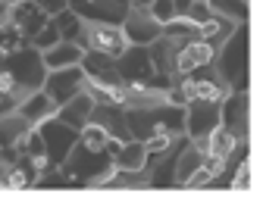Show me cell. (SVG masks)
I'll use <instances>...</instances> for the list:
<instances>
[{"label":"cell","instance_id":"cell-27","mask_svg":"<svg viewBox=\"0 0 263 203\" xmlns=\"http://www.w3.org/2000/svg\"><path fill=\"white\" fill-rule=\"evenodd\" d=\"M207 7L229 22H248V0H207Z\"/></svg>","mask_w":263,"mask_h":203},{"label":"cell","instance_id":"cell-16","mask_svg":"<svg viewBox=\"0 0 263 203\" xmlns=\"http://www.w3.org/2000/svg\"><path fill=\"white\" fill-rule=\"evenodd\" d=\"M82 69H85V78L97 82V85H107V88H116L122 85L119 72H116V56H107V53H94L88 50L82 56Z\"/></svg>","mask_w":263,"mask_h":203},{"label":"cell","instance_id":"cell-21","mask_svg":"<svg viewBox=\"0 0 263 203\" xmlns=\"http://www.w3.org/2000/svg\"><path fill=\"white\" fill-rule=\"evenodd\" d=\"M213 47L207 41H185V47L179 50V66H176V75L182 72H191L197 69V66H204V63H213Z\"/></svg>","mask_w":263,"mask_h":203},{"label":"cell","instance_id":"cell-2","mask_svg":"<svg viewBox=\"0 0 263 203\" xmlns=\"http://www.w3.org/2000/svg\"><path fill=\"white\" fill-rule=\"evenodd\" d=\"M60 169L66 175L79 178L82 188H101V181L110 178V172L116 166H113V153L110 150H91L82 141H76V147L69 150V156L63 159Z\"/></svg>","mask_w":263,"mask_h":203},{"label":"cell","instance_id":"cell-14","mask_svg":"<svg viewBox=\"0 0 263 203\" xmlns=\"http://www.w3.org/2000/svg\"><path fill=\"white\" fill-rule=\"evenodd\" d=\"M188 38H166L160 35L157 41L147 44V53H151V63H154V72L160 75H176V66H179V50L185 47Z\"/></svg>","mask_w":263,"mask_h":203},{"label":"cell","instance_id":"cell-29","mask_svg":"<svg viewBox=\"0 0 263 203\" xmlns=\"http://www.w3.org/2000/svg\"><path fill=\"white\" fill-rule=\"evenodd\" d=\"M163 35L166 38H188V41H201V25H194L185 16H176L163 25Z\"/></svg>","mask_w":263,"mask_h":203},{"label":"cell","instance_id":"cell-35","mask_svg":"<svg viewBox=\"0 0 263 203\" xmlns=\"http://www.w3.org/2000/svg\"><path fill=\"white\" fill-rule=\"evenodd\" d=\"M173 138L176 134H166V131H157V134H151V138L144 141V147H147V153H166L170 150V144H173Z\"/></svg>","mask_w":263,"mask_h":203},{"label":"cell","instance_id":"cell-4","mask_svg":"<svg viewBox=\"0 0 263 203\" xmlns=\"http://www.w3.org/2000/svg\"><path fill=\"white\" fill-rule=\"evenodd\" d=\"M116 72H119L122 82H141V85L160 88V91H170V88H173V78H170V75L154 72L147 44H128L125 53L116 56Z\"/></svg>","mask_w":263,"mask_h":203},{"label":"cell","instance_id":"cell-15","mask_svg":"<svg viewBox=\"0 0 263 203\" xmlns=\"http://www.w3.org/2000/svg\"><path fill=\"white\" fill-rule=\"evenodd\" d=\"M10 22H13V25L22 31V35L31 41V38H35L38 31L50 22V16L35 4V0H19V4L10 7Z\"/></svg>","mask_w":263,"mask_h":203},{"label":"cell","instance_id":"cell-39","mask_svg":"<svg viewBox=\"0 0 263 203\" xmlns=\"http://www.w3.org/2000/svg\"><path fill=\"white\" fill-rule=\"evenodd\" d=\"M194 4V0H173V10H176V16H188V7ZM173 16V19H176Z\"/></svg>","mask_w":263,"mask_h":203},{"label":"cell","instance_id":"cell-26","mask_svg":"<svg viewBox=\"0 0 263 203\" xmlns=\"http://www.w3.org/2000/svg\"><path fill=\"white\" fill-rule=\"evenodd\" d=\"M25 97H28V91H25L22 85H16L4 69H0V116H4V113H13Z\"/></svg>","mask_w":263,"mask_h":203},{"label":"cell","instance_id":"cell-11","mask_svg":"<svg viewBox=\"0 0 263 203\" xmlns=\"http://www.w3.org/2000/svg\"><path fill=\"white\" fill-rule=\"evenodd\" d=\"M219 125L235 141H248V91H229L219 100Z\"/></svg>","mask_w":263,"mask_h":203},{"label":"cell","instance_id":"cell-9","mask_svg":"<svg viewBox=\"0 0 263 203\" xmlns=\"http://www.w3.org/2000/svg\"><path fill=\"white\" fill-rule=\"evenodd\" d=\"M82 82H85V69L79 66H66V69H47V78L41 85V91L50 94V100L57 107L69 104L76 94H82Z\"/></svg>","mask_w":263,"mask_h":203},{"label":"cell","instance_id":"cell-13","mask_svg":"<svg viewBox=\"0 0 263 203\" xmlns=\"http://www.w3.org/2000/svg\"><path fill=\"white\" fill-rule=\"evenodd\" d=\"M88 122L101 125L110 138H116L119 144L132 141V131H128V119H125V107L122 104H94Z\"/></svg>","mask_w":263,"mask_h":203},{"label":"cell","instance_id":"cell-36","mask_svg":"<svg viewBox=\"0 0 263 203\" xmlns=\"http://www.w3.org/2000/svg\"><path fill=\"white\" fill-rule=\"evenodd\" d=\"M147 10H151V16H154L160 25H166V22L176 16V10H173V0H154V4H151Z\"/></svg>","mask_w":263,"mask_h":203},{"label":"cell","instance_id":"cell-6","mask_svg":"<svg viewBox=\"0 0 263 203\" xmlns=\"http://www.w3.org/2000/svg\"><path fill=\"white\" fill-rule=\"evenodd\" d=\"M173 78H179L185 104L188 100H222L229 94V85L219 78V72L213 69V63H204V66H197V69L173 75Z\"/></svg>","mask_w":263,"mask_h":203},{"label":"cell","instance_id":"cell-25","mask_svg":"<svg viewBox=\"0 0 263 203\" xmlns=\"http://www.w3.org/2000/svg\"><path fill=\"white\" fill-rule=\"evenodd\" d=\"M144 163H147V147H144V141H135V138L119 144V150L113 153L116 169H144Z\"/></svg>","mask_w":263,"mask_h":203},{"label":"cell","instance_id":"cell-40","mask_svg":"<svg viewBox=\"0 0 263 203\" xmlns=\"http://www.w3.org/2000/svg\"><path fill=\"white\" fill-rule=\"evenodd\" d=\"M128 4H132V7H151L154 0H128Z\"/></svg>","mask_w":263,"mask_h":203},{"label":"cell","instance_id":"cell-8","mask_svg":"<svg viewBox=\"0 0 263 203\" xmlns=\"http://www.w3.org/2000/svg\"><path fill=\"white\" fill-rule=\"evenodd\" d=\"M79 19L85 22H107V25H122L125 13H128V0H66Z\"/></svg>","mask_w":263,"mask_h":203},{"label":"cell","instance_id":"cell-18","mask_svg":"<svg viewBox=\"0 0 263 203\" xmlns=\"http://www.w3.org/2000/svg\"><path fill=\"white\" fill-rule=\"evenodd\" d=\"M57 110H60V107L50 100V94H47V91H31V94L22 100V104L16 107V113H19V116H25L31 125H41L44 119L57 116Z\"/></svg>","mask_w":263,"mask_h":203},{"label":"cell","instance_id":"cell-33","mask_svg":"<svg viewBox=\"0 0 263 203\" xmlns=\"http://www.w3.org/2000/svg\"><path fill=\"white\" fill-rule=\"evenodd\" d=\"M60 41H63V38H60V28H57V25H53V19H50V22H47V25H44V28L38 31V35H35V38L28 41V44H31V47H38V50L44 53V50L57 47Z\"/></svg>","mask_w":263,"mask_h":203},{"label":"cell","instance_id":"cell-34","mask_svg":"<svg viewBox=\"0 0 263 203\" xmlns=\"http://www.w3.org/2000/svg\"><path fill=\"white\" fill-rule=\"evenodd\" d=\"M213 16H216V13L207 7V0H194V4L188 7V16H185V19H191L194 25H204V22H210Z\"/></svg>","mask_w":263,"mask_h":203},{"label":"cell","instance_id":"cell-20","mask_svg":"<svg viewBox=\"0 0 263 203\" xmlns=\"http://www.w3.org/2000/svg\"><path fill=\"white\" fill-rule=\"evenodd\" d=\"M35 188H41V191H82V181L72 178V175H66L60 166L44 163L38 178H35Z\"/></svg>","mask_w":263,"mask_h":203},{"label":"cell","instance_id":"cell-28","mask_svg":"<svg viewBox=\"0 0 263 203\" xmlns=\"http://www.w3.org/2000/svg\"><path fill=\"white\" fill-rule=\"evenodd\" d=\"M16 150H19V153H25V156H31V159H38V163H47V147H44V138H41L38 125L31 128L25 138H19V141H16Z\"/></svg>","mask_w":263,"mask_h":203},{"label":"cell","instance_id":"cell-17","mask_svg":"<svg viewBox=\"0 0 263 203\" xmlns=\"http://www.w3.org/2000/svg\"><path fill=\"white\" fill-rule=\"evenodd\" d=\"M104 191H151V172L144 169H113L110 178L101 181Z\"/></svg>","mask_w":263,"mask_h":203},{"label":"cell","instance_id":"cell-12","mask_svg":"<svg viewBox=\"0 0 263 203\" xmlns=\"http://www.w3.org/2000/svg\"><path fill=\"white\" fill-rule=\"evenodd\" d=\"M119 28L125 31L128 44H151V41H157L163 35V25L151 16L147 7H128V13H125Z\"/></svg>","mask_w":263,"mask_h":203},{"label":"cell","instance_id":"cell-1","mask_svg":"<svg viewBox=\"0 0 263 203\" xmlns=\"http://www.w3.org/2000/svg\"><path fill=\"white\" fill-rule=\"evenodd\" d=\"M213 69L229 85V91H248V22H238L226 44L216 47Z\"/></svg>","mask_w":263,"mask_h":203},{"label":"cell","instance_id":"cell-30","mask_svg":"<svg viewBox=\"0 0 263 203\" xmlns=\"http://www.w3.org/2000/svg\"><path fill=\"white\" fill-rule=\"evenodd\" d=\"M232 147H235V138H232V134H229L222 125H216V128L210 131V138H207V153L226 159L229 153H232Z\"/></svg>","mask_w":263,"mask_h":203},{"label":"cell","instance_id":"cell-41","mask_svg":"<svg viewBox=\"0 0 263 203\" xmlns=\"http://www.w3.org/2000/svg\"><path fill=\"white\" fill-rule=\"evenodd\" d=\"M4 4H10V7H13V4H19V0H4Z\"/></svg>","mask_w":263,"mask_h":203},{"label":"cell","instance_id":"cell-7","mask_svg":"<svg viewBox=\"0 0 263 203\" xmlns=\"http://www.w3.org/2000/svg\"><path fill=\"white\" fill-rule=\"evenodd\" d=\"M38 131H41L44 147H47V163L63 166V159L69 156V150H72L76 141H79V128H72V125L60 122L57 116H50V119H44V122L38 125Z\"/></svg>","mask_w":263,"mask_h":203},{"label":"cell","instance_id":"cell-24","mask_svg":"<svg viewBox=\"0 0 263 203\" xmlns=\"http://www.w3.org/2000/svg\"><path fill=\"white\" fill-rule=\"evenodd\" d=\"M35 128L25 116H19L16 110L13 113H4L0 116V147H16L19 138H25V134Z\"/></svg>","mask_w":263,"mask_h":203},{"label":"cell","instance_id":"cell-37","mask_svg":"<svg viewBox=\"0 0 263 203\" xmlns=\"http://www.w3.org/2000/svg\"><path fill=\"white\" fill-rule=\"evenodd\" d=\"M232 188H235V191H248V188H251V163H248V159L238 166V172L232 175Z\"/></svg>","mask_w":263,"mask_h":203},{"label":"cell","instance_id":"cell-3","mask_svg":"<svg viewBox=\"0 0 263 203\" xmlns=\"http://www.w3.org/2000/svg\"><path fill=\"white\" fill-rule=\"evenodd\" d=\"M0 69H4L16 85H22L28 94H31V91H41V85H44V78H47V66H44V59H41V50L31 47V44L13 50V53H7V56H0Z\"/></svg>","mask_w":263,"mask_h":203},{"label":"cell","instance_id":"cell-22","mask_svg":"<svg viewBox=\"0 0 263 203\" xmlns=\"http://www.w3.org/2000/svg\"><path fill=\"white\" fill-rule=\"evenodd\" d=\"M82 56H85V50H82L76 41H60L57 47H50V50L41 53V59H44L47 69H66V66H79Z\"/></svg>","mask_w":263,"mask_h":203},{"label":"cell","instance_id":"cell-32","mask_svg":"<svg viewBox=\"0 0 263 203\" xmlns=\"http://www.w3.org/2000/svg\"><path fill=\"white\" fill-rule=\"evenodd\" d=\"M79 141L91 150H107V141H110V134L101 128V125H94V122H85L79 128Z\"/></svg>","mask_w":263,"mask_h":203},{"label":"cell","instance_id":"cell-31","mask_svg":"<svg viewBox=\"0 0 263 203\" xmlns=\"http://www.w3.org/2000/svg\"><path fill=\"white\" fill-rule=\"evenodd\" d=\"M50 19H53V25L60 28V38H63V41H76L79 31H82V22H85V19H79L69 7H66L63 13H57V16H50Z\"/></svg>","mask_w":263,"mask_h":203},{"label":"cell","instance_id":"cell-19","mask_svg":"<svg viewBox=\"0 0 263 203\" xmlns=\"http://www.w3.org/2000/svg\"><path fill=\"white\" fill-rule=\"evenodd\" d=\"M41 166L38 159H31L25 153H19V159L13 166H7V188L10 191H25V188H35V178L41 172Z\"/></svg>","mask_w":263,"mask_h":203},{"label":"cell","instance_id":"cell-5","mask_svg":"<svg viewBox=\"0 0 263 203\" xmlns=\"http://www.w3.org/2000/svg\"><path fill=\"white\" fill-rule=\"evenodd\" d=\"M76 44L88 53H107V56H122L125 47H128V38H125V31L119 25H107V22H82V31H79V38Z\"/></svg>","mask_w":263,"mask_h":203},{"label":"cell","instance_id":"cell-10","mask_svg":"<svg viewBox=\"0 0 263 203\" xmlns=\"http://www.w3.org/2000/svg\"><path fill=\"white\" fill-rule=\"evenodd\" d=\"M219 125V100H188L185 104V134L191 141L210 138Z\"/></svg>","mask_w":263,"mask_h":203},{"label":"cell","instance_id":"cell-23","mask_svg":"<svg viewBox=\"0 0 263 203\" xmlns=\"http://www.w3.org/2000/svg\"><path fill=\"white\" fill-rule=\"evenodd\" d=\"M91 107H94V100L82 91V94H76L69 104H63L60 110H57V119L60 122H66V125H72V128H82L85 122H88V116H91Z\"/></svg>","mask_w":263,"mask_h":203},{"label":"cell","instance_id":"cell-38","mask_svg":"<svg viewBox=\"0 0 263 203\" xmlns=\"http://www.w3.org/2000/svg\"><path fill=\"white\" fill-rule=\"evenodd\" d=\"M35 4H38L47 16H57V13H63V10H66V0H35Z\"/></svg>","mask_w":263,"mask_h":203}]
</instances>
